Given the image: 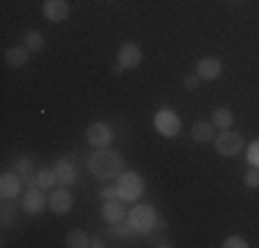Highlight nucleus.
I'll list each match as a JSON object with an SVG mask.
<instances>
[{"label": "nucleus", "mask_w": 259, "mask_h": 248, "mask_svg": "<svg viewBox=\"0 0 259 248\" xmlns=\"http://www.w3.org/2000/svg\"><path fill=\"white\" fill-rule=\"evenodd\" d=\"M243 182H245V188H259V169H256V166H254V171L245 174Z\"/></svg>", "instance_id": "22"}, {"label": "nucleus", "mask_w": 259, "mask_h": 248, "mask_svg": "<svg viewBox=\"0 0 259 248\" xmlns=\"http://www.w3.org/2000/svg\"><path fill=\"white\" fill-rule=\"evenodd\" d=\"M155 127H157L160 135H165V138H177V135H180V130H182V121H180V116H177L174 110L163 108L155 116Z\"/></svg>", "instance_id": "5"}, {"label": "nucleus", "mask_w": 259, "mask_h": 248, "mask_svg": "<svg viewBox=\"0 0 259 248\" xmlns=\"http://www.w3.org/2000/svg\"><path fill=\"white\" fill-rule=\"evenodd\" d=\"M25 47L30 50V53H39V50L45 47V36H41L39 30H28L25 33Z\"/></svg>", "instance_id": "20"}, {"label": "nucleus", "mask_w": 259, "mask_h": 248, "mask_svg": "<svg viewBox=\"0 0 259 248\" xmlns=\"http://www.w3.org/2000/svg\"><path fill=\"white\" fill-rule=\"evenodd\" d=\"M215 149H218V154H224V157H234V154L243 152V138H240V133L224 130V133L215 135Z\"/></svg>", "instance_id": "4"}, {"label": "nucleus", "mask_w": 259, "mask_h": 248, "mask_svg": "<svg viewBox=\"0 0 259 248\" xmlns=\"http://www.w3.org/2000/svg\"><path fill=\"white\" fill-rule=\"evenodd\" d=\"M89 171L94 174L97 179H102V182L116 179L121 174V154L113 152V149H108V146L97 149V152L89 157Z\"/></svg>", "instance_id": "1"}, {"label": "nucleus", "mask_w": 259, "mask_h": 248, "mask_svg": "<svg viewBox=\"0 0 259 248\" xmlns=\"http://www.w3.org/2000/svg\"><path fill=\"white\" fill-rule=\"evenodd\" d=\"M232 121H234V116H232V110H229V108H215L212 124H215L218 130H232Z\"/></svg>", "instance_id": "17"}, {"label": "nucleus", "mask_w": 259, "mask_h": 248, "mask_svg": "<svg viewBox=\"0 0 259 248\" xmlns=\"http://www.w3.org/2000/svg\"><path fill=\"white\" fill-rule=\"evenodd\" d=\"M248 243H245L243 237H237V234H232V237H226L224 240V248H245Z\"/></svg>", "instance_id": "23"}, {"label": "nucleus", "mask_w": 259, "mask_h": 248, "mask_svg": "<svg viewBox=\"0 0 259 248\" xmlns=\"http://www.w3.org/2000/svg\"><path fill=\"white\" fill-rule=\"evenodd\" d=\"M221 72H224V64L218 58H201L196 64V74L201 80H215V77H221Z\"/></svg>", "instance_id": "13"}, {"label": "nucleus", "mask_w": 259, "mask_h": 248, "mask_svg": "<svg viewBox=\"0 0 259 248\" xmlns=\"http://www.w3.org/2000/svg\"><path fill=\"white\" fill-rule=\"evenodd\" d=\"M124 204H121V198H110V201L102 204V221L110 223V226H116V223L124 221Z\"/></svg>", "instance_id": "12"}, {"label": "nucleus", "mask_w": 259, "mask_h": 248, "mask_svg": "<svg viewBox=\"0 0 259 248\" xmlns=\"http://www.w3.org/2000/svg\"><path fill=\"white\" fill-rule=\"evenodd\" d=\"M41 14L50 22H64L69 17V3L66 0H45L41 3Z\"/></svg>", "instance_id": "9"}, {"label": "nucleus", "mask_w": 259, "mask_h": 248, "mask_svg": "<svg viewBox=\"0 0 259 248\" xmlns=\"http://www.w3.org/2000/svg\"><path fill=\"white\" fill-rule=\"evenodd\" d=\"M245 152H248V163L259 169V141H254V144H248V149H245Z\"/></svg>", "instance_id": "21"}, {"label": "nucleus", "mask_w": 259, "mask_h": 248, "mask_svg": "<svg viewBox=\"0 0 259 248\" xmlns=\"http://www.w3.org/2000/svg\"><path fill=\"white\" fill-rule=\"evenodd\" d=\"M116 190H119L121 201H135V198H141V193H144V179L135 171L119 174V177H116Z\"/></svg>", "instance_id": "3"}, {"label": "nucleus", "mask_w": 259, "mask_h": 248, "mask_svg": "<svg viewBox=\"0 0 259 248\" xmlns=\"http://www.w3.org/2000/svg\"><path fill=\"white\" fill-rule=\"evenodd\" d=\"M141 58H144V53H141V47L133 45V42H127V45L119 47V64L124 66V69H135V66L141 64Z\"/></svg>", "instance_id": "11"}, {"label": "nucleus", "mask_w": 259, "mask_h": 248, "mask_svg": "<svg viewBox=\"0 0 259 248\" xmlns=\"http://www.w3.org/2000/svg\"><path fill=\"white\" fill-rule=\"evenodd\" d=\"M20 193H22V179H20V174L6 171L3 177H0V196L9 201V198H17Z\"/></svg>", "instance_id": "10"}, {"label": "nucleus", "mask_w": 259, "mask_h": 248, "mask_svg": "<svg viewBox=\"0 0 259 248\" xmlns=\"http://www.w3.org/2000/svg\"><path fill=\"white\" fill-rule=\"evenodd\" d=\"M91 245H94V248H102L105 243H102V237H91Z\"/></svg>", "instance_id": "27"}, {"label": "nucleus", "mask_w": 259, "mask_h": 248, "mask_svg": "<svg viewBox=\"0 0 259 248\" xmlns=\"http://www.w3.org/2000/svg\"><path fill=\"white\" fill-rule=\"evenodd\" d=\"M85 138H89L91 146L102 149V146H110V141H113V130H110L105 121H94V124H89V130H85Z\"/></svg>", "instance_id": "6"}, {"label": "nucleus", "mask_w": 259, "mask_h": 248, "mask_svg": "<svg viewBox=\"0 0 259 248\" xmlns=\"http://www.w3.org/2000/svg\"><path fill=\"white\" fill-rule=\"evenodd\" d=\"M100 198H105V201H110V198H119L116 185H113V188H102V190H100Z\"/></svg>", "instance_id": "26"}, {"label": "nucleus", "mask_w": 259, "mask_h": 248, "mask_svg": "<svg viewBox=\"0 0 259 248\" xmlns=\"http://www.w3.org/2000/svg\"><path fill=\"white\" fill-rule=\"evenodd\" d=\"M53 169H55V174H58V182L64 185V188H69V185L77 179V171H75V166H72L69 160H58Z\"/></svg>", "instance_id": "14"}, {"label": "nucleus", "mask_w": 259, "mask_h": 248, "mask_svg": "<svg viewBox=\"0 0 259 248\" xmlns=\"http://www.w3.org/2000/svg\"><path fill=\"white\" fill-rule=\"evenodd\" d=\"M127 221L133 223V229H135L138 234H149L155 226H160V223H157V213H155V207H149V204H135Z\"/></svg>", "instance_id": "2"}, {"label": "nucleus", "mask_w": 259, "mask_h": 248, "mask_svg": "<svg viewBox=\"0 0 259 248\" xmlns=\"http://www.w3.org/2000/svg\"><path fill=\"white\" fill-rule=\"evenodd\" d=\"M33 177H36V185H39L41 190H45V188H55V182H58L55 169H39V174H33Z\"/></svg>", "instance_id": "18"}, {"label": "nucleus", "mask_w": 259, "mask_h": 248, "mask_svg": "<svg viewBox=\"0 0 259 248\" xmlns=\"http://www.w3.org/2000/svg\"><path fill=\"white\" fill-rule=\"evenodd\" d=\"M199 74H188V77H185V89H188V91H196V89H199Z\"/></svg>", "instance_id": "25"}, {"label": "nucleus", "mask_w": 259, "mask_h": 248, "mask_svg": "<svg viewBox=\"0 0 259 248\" xmlns=\"http://www.w3.org/2000/svg\"><path fill=\"white\" fill-rule=\"evenodd\" d=\"M30 169H33V166H30V160H28V157L17 160V174H22V177H28V174H30Z\"/></svg>", "instance_id": "24"}, {"label": "nucleus", "mask_w": 259, "mask_h": 248, "mask_svg": "<svg viewBox=\"0 0 259 248\" xmlns=\"http://www.w3.org/2000/svg\"><path fill=\"white\" fill-rule=\"evenodd\" d=\"M45 207H47V196L41 193L39 185H33V188L25 193V198H22V210H25L28 215H39Z\"/></svg>", "instance_id": "8"}, {"label": "nucleus", "mask_w": 259, "mask_h": 248, "mask_svg": "<svg viewBox=\"0 0 259 248\" xmlns=\"http://www.w3.org/2000/svg\"><path fill=\"white\" fill-rule=\"evenodd\" d=\"M47 207H50L55 215H66L72 210V193L64 188V185H61V188H55L53 193L47 196Z\"/></svg>", "instance_id": "7"}, {"label": "nucleus", "mask_w": 259, "mask_h": 248, "mask_svg": "<svg viewBox=\"0 0 259 248\" xmlns=\"http://www.w3.org/2000/svg\"><path fill=\"white\" fill-rule=\"evenodd\" d=\"M193 141H199V144L215 141V124L212 121H196L193 124Z\"/></svg>", "instance_id": "16"}, {"label": "nucleus", "mask_w": 259, "mask_h": 248, "mask_svg": "<svg viewBox=\"0 0 259 248\" xmlns=\"http://www.w3.org/2000/svg\"><path fill=\"white\" fill-rule=\"evenodd\" d=\"M28 53H30L28 47H11V50H6V64L14 66V69H22V66L28 64Z\"/></svg>", "instance_id": "15"}, {"label": "nucleus", "mask_w": 259, "mask_h": 248, "mask_svg": "<svg viewBox=\"0 0 259 248\" xmlns=\"http://www.w3.org/2000/svg\"><path fill=\"white\" fill-rule=\"evenodd\" d=\"M66 245L69 248H85V245H91V237L83 229H72V232L66 234Z\"/></svg>", "instance_id": "19"}]
</instances>
